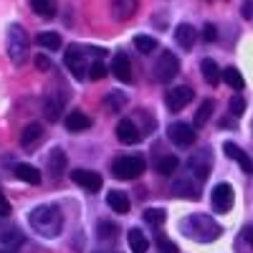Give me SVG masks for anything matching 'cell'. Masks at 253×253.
<instances>
[{
  "label": "cell",
  "mask_w": 253,
  "mask_h": 253,
  "mask_svg": "<svg viewBox=\"0 0 253 253\" xmlns=\"http://www.w3.org/2000/svg\"><path fill=\"white\" fill-rule=\"evenodd\" d=\"M28 223H31V228L36 230L38 236L56 238L61 233V228H63V215H61L58 205L43 203V205H36L28 213Z\"/></svg>",
  "instance_id": "obj_1"
},
{
  "label": "cell",
  "mask_w": 253,
  "mask_h": 253,
  "mask_svg": "<svg viewBox=\"0 0 253 253\" xmlns=\"http://www.w3.org/2000/svg\"><path fill=\"white\" fill-rule=\"evenodd\" d=\"M182 236H187L190 241H198V243H210V241H218L223 228L210 218V215H187L180 223Z\"/></svg>",
  "instance_id": "obj_2"
},
{
  "label": "cell",
  "mask_w": 253,
  "mask_h": 253,
  "mask_svg": "<svg viewBox=\"0 0 253 253\" xmlns=\"http://www.w3.org/2000/svg\"><path fill=\"white\" fill-rule=\"evenodd\" d=\"M26 53H28V36H26L23 26L13 23L8 28V56L13 63H23Z\"/></svg>",
  "instance_id": "obj_3"
},
{
  "label": "cell",
  "mask_w": 253,
  "mask_h": 253,
  "mask_svg": "<svg viewBox=\"0 0 253 253\" xmlns=\"http://www.w3.org/2000/svg\"><path fill=\"white\" fill-rule=\"evenodd\" d=\"M112 172L119 180H137L144 172V160L142 157H132V155L129 157H119L112 165Z\"/></svg>",
  "instance_id": "obj_4"
},
{
  "label": "cell",
  "mask_w": 253,
  "mask_h": 253,
  "mask_svg": "<svg viewBox=\"0 0 253 253\" xmlns=\"http://www.w3.org/2000/svg\"><path fill=\"white\" fill-rule=\"evenodd\" d=\"M177 74H180V58L172 51H162L157 63H155V79L167 84V81H172Z\"/></svg>",
  "instance_id": "obj_5"
},
{
  "label": "cell",
  "mask_w": 253,
  "mask_h": 253,
  "mask_svg": "<svg viewBox=\"0 0 253 253\" xmlns=\"http://www.w3.org/2000/svg\"><path fill=\"white\" fill-rule=\"evenodd\" d=\"M233 187H230L228 182H220L213 187V195H210V203H213V208L218 210V213H228L230 208H233Z\"/></svg>",
  "instance_id": "obj_6"
},
{
  "label": "cell",
  "mask_w": 253,
  "mask_h": 253,
  "mask_svg": "<svg viewBox=\"0 0 253 253\" xmlns=\"http://www.w3.org/2000/svg\"><path fill=\"white\" fill-rule=\"evenodd\" d=\"M193 96H195V91L190 89V86H177L172 91H167L165 104H167V109H170V112H182L187 104L193 101Z\"/></svg>",
  "instance_id": "obj_7"
},
{
  "label": "cell",
  "mask_w": 253,
  "mask_h": 253,
  "mask_svg": "<svg viewBox=\"0 0 253 253\" xmlns=\"http://www.w3.org/2000/svg\"><path fill=\"white\" fill-rule=\"evenodd\" d=\"M167 134H170V139H172L177 147H190V144L195 142L193 124H185V122H175V124H170Z\"/></svg>",
  "instance_id": "obj_8"
},
{
  "label": "cell",
  "mask_w": 253,
  "mask_h": 253,
  "mask_svg": "<svg viewBox=\"0 0 253 253\" xmlns=\"http://www.w3.org/2000/svg\"><path fill=\"white\" fill-rule=\"evenodd\" d=\"M137 8H139V0H112V18L124 23V20H132L137 15Z\"/></svg>",
  "instance_id": "obj_9"
},
{
  "label": "cell",
  "mask_w": 253,
  "mask_h": 253,
  "mask_svg": "<svg viewBox=\"0 0 253 253\" xmlns=\"http://www.w3.org/2000/svg\"><path fill=\"white\" fill-rule=\"evenodd\" d=\"M117 139H119L122 144H137V142L142 139V129L137 126L134 119H122V122L117 124Z\"/></svg>",
  "instance_id": "obj_10"
},
{
  "label": "cell",
  "mask_w": 253,
  "mask_h": 253,
  "mask_svg": "<svg viewBox=\"0 0 253 253\" xmlns=\"http://www.w3.org/2000/svg\"><path fill=\"white\" fill-rule=\"evenodd\" d=\"M71 180L79 187L89 190V193H99V190H101V177L96 172H91V170H74L71 172Z\"/></svg>",
  "instance_id": "obj_11"
},
{
  "label": "cell",
  "mask_w": 253,
  "mask_h": 253,
  "mask_svg": "<svg viewBox=\"0 0 253 253\" xmlns=\"http://www.w3.org/2000/svg\"><path fill=\"white\" fill-rule=\"evenodd\" d=\"M66 167H69V157H66V152H63L61 147L51 150V155H48V172H51V177H53V180L63 177Z\"/></svg>",
  "instance_id": "obj_12"
},
{
  "label": "cell",
  "mask_w": 253,
  "mask_h": 253,
  "mask_svg": "<svg viewBox=\"0 0 253 253\" xmlns=\"http://www.w3.org/2000/svg\"><path fill=\"white\" fill-rule=\"evenodd\" d=\"M223 150H225V155H228L230 160L241 165V170H243L246 175H251V172H253V160H251V157L241 150L238 144H233V142H225V144H223Z\"/></svg>",
  "instance_id": "obj_13"
},
{
  "label": "cell",
  "mask_w": 253,
  "mask_h": 253,
  "mask_svg": "<svg viewBox=\"0 0 253 253\" xmlns=\"http://www.w3.org/2000/svg\"><path fill=\"white\" fill-rule=\"evenodd\" d=\"M66 69L74 74V79H86V63H84V56H81V51L79 48H69L66 51Z\"/></svg>",
  "instance_id": "obj_14"
},
{
  "label": "cell",
  "mask_w": 253,
  "mask_h": 253,
  "mask_svg": "<svg viewBox=\"0 0 253 253\" xmlns=\"http://www.w3.org/2000/svg\"><path fill=\"white\" fill-rule=\"evenodd\" d=\"M112 74H114L119 81H124V84L132 81V61L126 58V53H117V56L112 58Z\"/></svg>",
  "instance_id": "obj_15"
},
{
  "label": "cell",
  "mask_w": 253,
  "mask_h": 253,
  "mask_svg": "<svg viewBox=\"0 0 253 253\" xmlns=\"http://www.w3.org/2000/svg\"><path fill=\"white\" fill-rule=\"evenodd\" d=\"M43 124H38V122H31L26 129H23V134H20V147L23 150H31V147H36L41 139H43Z\"/></svg>",
  "instance_id": "obj_16"
},
{
  "label": "cell",
  "mask_w": 253,
  "mask_h": 253,
  "mask_svg": "<svg viewBox=\"0 0 253 253\" xmlns=\"http://www.w3.org/2000/svg\"><path fill=\"white\" fill-rule=\"evenodd\" d=\"M187 167H190V172H195V177H198V180H205V177H208V172H210V155H208V150L198 152L195 157H190Z\"/></svg>",
  "instance_id": "obj_17"
},
{
  "label": "cell",
  "mask_w": 253,
  "mask_h": 253,
  "mask_svg": "<svg viewBox=\"0 0 253 253\" xmlns=\"http://www.w3.org/2000/svg\"><path fill=\"white\" fill-rule=\"evenodd\" d=\"M200 71H203L205 84H210V86H215V84L223 79V71L218 69V63H215L213 58H203V61H200Z\"/></svg>",
  "instance_id": "obj_18"
},
{
  "label": "cell",
  "mask_w": 253,
  "mask_h": 253,
  "mask_svg": "<svg viewBox=\"0 0 253 253\" xmlns=\"http://www.w3.org/2000/svg\"><path fill=\"white\" fill-rule=\"evenodd\" d=\"M175 41L185 48V51H190L195 46V28L190 26V23H180L177 28H175Z\"/></svg>",
  "instance_id": "obj_19"
},
{
  "label": "cell",
  "mask_w": 253,
  "mask_h": 253,
  "mask_svg": "<svg viewBox=\"0 0 253 253\" xmlns=\"http://www.w3.org/2000/svg\"><path fill=\"white\" fill-rule=\"evenodd\" d=\"M107 205L119 215L129 213V198H126V193H122V190H112V193L107 195Z\"/></svg>",
  "instance_id": "obj_20"
},
{
  "label": "cell",
  "mask_w": 253,
  "mask_h": 253,
  "mask_svg": "<svg viewBox=\"0 0 253 253\" xmlns=\"http://www.w3.org/2000/svg\"><path fill=\"white\" fill-rule=\"evenodd\" d=\"M172 193L180 195V198H187V200H198L200 198V190H198V185H193V180H175L172 182Z\"/></svg>",
  "instance_id": "obj_21"
},
{
  "label": "cell",
  "mask_w": 253,
  "mask_h": 253,
  "mask_svg": "<svg viewBox=\"0 0 253 253\" xmlns=\"http://www.w3.org/2000/svg\"><path fill=\"white\" fill-rule=\"evenodd\" d=\"M126 243H129L132 253H147V248H150V241H147V236L139 228H132L129 233H126Z\"/></svg>",
  "instance_id": "obj_22"
},
{
  "label": "cell",
  "mask_w": 253,
  "mask_h": 253,
  "mask_svg": "<svg viewBox=\"0 0 253 253\" xmlns=\"http://www.w3.org/2000/svg\"><path fill=\"white\" fill-rule=\"evenodd\" d=\"M89 126H91V119L84 112H71L66 117V129L69 132H84V129H89Z\"/></svg>",
  "instance_id": "obj_23"
},
{
  "label": "cell",
  "mask_w": 253,
  "mask_h": 253,
  "mask_svg": "<svg viewBox=\"0 0 253 253\" xmlns=\"http://www.w3.org/2000/svg\"><path fill=\"white\" fill-rule=\"evenodd\" d=\"M15 175H18V180H23V182H28V185H38V182H41V172L36 170L33 165H26V162L15 165Z\"/></svg>",
  "instance_id": "obj_24"
},
{
  "label": "cell",
  "mask_w": 253,
  "mask_h": 253,
  "mask_svg": "<svg viewBox=\"0 0 253 253\" xmlns=\"http://www.w3.org/2000/svg\"><path fill=\"white\" fill-rule=\"evenodd\" d=\"M31 5L41 18H53L56 15V0H31Z\"/></svg>",
  "instance_id": "obj_25"
},
{
  "label": "cell",
  "mask_w": 253,
  "mask_h": 253,
  "mask_svg": "<svg viewBox=\"0 0 253 253\" xmlns=\"http://www.w3.org/2000/svg\"><path fill=\"white\" fill-rule=\"evenodd\" d=\"M223 81L228 84L230 89H236V91H241V89L246 86V81H243L241 71H238V69H233V66H230V69H225V71H223Z\"/></svg>",
  "instance_id": "obj_26"
},
{
  "label": "cell",
  "mask_w": 253,
  "mask_h": 253,
  "mask_svg": "<svg viewBox=\"0 0 253 253\" xmlns=\"http://www.w3.org/2000/svg\"><path fill=\"white\" fill-rule=\"evenodd\" d=\"M177 167H180V160H177L175 155H165V157L157 162V170H160V175H165V177H170Z\"/></svg>",
  "instance_id": "obj_27"
},
{
  "label": "cell",
  "mask_w": 253,
  "mask_h": 253,
  "mask_svg": "<svg viewBox=\"0 0 253 253\" xmlns=\"http://www.w3.org/2000/svg\"><path fill=\"white\" fill-rule=\"evenodd\" d=\"M134 46H137L139 53L150 56L152 51H157V38H152V36H137L134 38Z\"/></svg>",
  "instance_id": "obj_28"
},
{
  "label": "cell",
  "mask_w": 253,
  "mask_h": 253,
  "mask_svg": "<svg viewBox=\"0 0 253 253\" xmlns=\"http://www.w3.org/2000/svg\"><path fill=\"white\" fill-rule=\"evenodd\" d=\"M38 46L46 51H58L61 48V36L58 33H41L38 36Z\"/></svg>",
  "instance_id": "obj_29"
},
{
  "label": "cell",
  "mask_w": 253,
  "mask_h": 253,
  "mask_svg": "<svg viewBox=\"0 0 253 253\" xmlns=\"http://www.w3.org/2000/svg\"><path fill=\"white\" fill-rule=\"evenodd\" d=\"M213 109H215V104L210 101V99H205L203 104H200V109H198V114H195V126H203L208 119H210V114H213Z\"/></svg>",
  "instance_id": "obj_30"
},
{
  "label": "cell",
  "mask_w": 253,
  "mask_h": 253,
  "mask_svg": "<svg viewBox=\"0 0 253 253\" xmlns=\"http://www.w3.org/2000/svg\"><path fill=\"white\" fill-rule=\"evenodd\" d=\"M165 210L162 208H150V210H144V220L150 223V225H162L165 223Z\"/></svg>",
  "instance_id": "obj_31"
},
{
  "label": "cell",
  "mask_w": 253,
  "mask_h": 253,
  "mask_svg": "<svg viewBox=\"0 0 253 253\" xmlns=\"http://www.w3.org/2000/svg\"><path fill=\"white\" fill-rule=\"evenodd\" d=\"M228 109H230V114L233 117H241L243 112H246V101H243V96H230V101H228Z\"/></svg>",
  "instance_id": "obj_32"
},
{
  "label": "cell",
  "mask_w": 253,
  "mask_h": 253,
  "mask_svg": "<svg viewBox=\"0 0 253 253\" xmlns=\"http://www.w3.org/2000/svg\"><path fill=\"white\" fill-rule=\"evenodd\" d=\"M43 114H46V117H48L51 122H56V119H58V114H61V104H58V101H51V99H48V101L43 104Z\"/></svg>",
  "instance_id": "obj_33"
},
{
  "label": "cell",
  "mask_w": 253,
  "mask_h": 253,
  "mask_svg": "<svg viewBox=\"0 0 253 253\" xmlns=\"http://www.w3.org/2000/svg\"><path fill=\"white\" fill-rule=\"evenodd\" d=\"M89 76L94 79V81H99V79H104L107 76V66H104L101 61H94L91 66H89Z\"/></svg>",
  "instance_id": "obj_34"
},
{
  "label": "cell",
  "mask_w": 253,
  "mask_h": 253,
  "mask_svg": "<svg viewBox=\"0 0 253 253\" xmlns=\"http://www.w3.org/2000/svg\"><path fill=\"white\" fill-rule=\"evenodd\" d=\"M99 236L104 238V241H114V236H117V225H112V223H101L99 225Z\"/></svg>",
  "instance_id": "obj_35"
},
{
  "label": "cell",
  "mask_w": 253,
  "mask_h": 253,
  "mask_svg": "<svg viewBox=\"0 0 253 253\" xmlns=\"http://www.w3.org/2000/svg\"><path fill=\"white\" fill-rule=\"evenodd\" d=\"M215 38H218V28H215L213 23H208V26L203 28V41H205V43H213Z\"/></svg>",
  "instance_id": "obj_36"
},
{
  "label": "cell",
  "mask_w": 253,
  "mask_h": 253,
  "mask_svg": "<svg viewBox=\"0 0 253 253\" xmlns=\"http://www.w3.org/2000/svg\"><path fill=\"white\" fill-rule=\"evenodd\" d=\"M0 215H10V203H8L3 190H0Z\"/></svg>",
  "instance_id": "obj_37"
},
{
  "label": "cell",
  "mask_w": 253,
  "mask_h": 253,
  "mask_svg": "<svg viewBox=\"0 0 253 253\" xmlns=\"http://www.w3.org/2000/svg\"><path fill=\"white\" fill-rule=\"evenodd\" d=\"M160 251L162 253H177V246L170 243V241H165V238H160Z\"/></svg>",
  "instance_id": "obj_38"
},
{
  "label": "cell",
  "mask_w": 253,
  "mask_h": 253,
  "mask_svg": "<svg viewBox=\"0 0 253 253\" xmlns=\"http://www.w3.org/2000/svg\"><path fill=\"white\" fill-rule=\"evenodd\" d=\"M36 66H38L41 71H51V61H48L46 56H36Z\"/></svg>",
  "instance_id": "obj_39"
},
{
  "label": "cell",
  "mask_w": 253,
  "mask_h": 253,
  "mask_svg": "<svg viewBox=\"0 0 253 253\" xmlns=\"http://www.w3.org/2000/svg\"><path fill=\"white\" fill-rule=\"evenodd\" d=\"M246 241H248V246L253 248V228H246Z\"/></svg>",
  "instance_id": "obj_40"
}]
</instances>
